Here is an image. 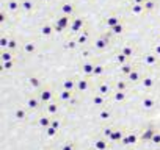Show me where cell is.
Returning <instances> with one entry per match:
<instances>
[{"mask_svg": "<svg viewBox=\"0 0 160 150\" xmlns=\"http://www.w3.org/2000/svg\"><path fill=\"white\" fill-rule=\"evenodd\" d=\"M52 120H53V119H52L50 114H49V116H47V114H46V116H41V117L38 119V127L42 128V130H46L47 127L52 125Z\"/></svg>", "mask_w": 160, "mask_h": 150, "instance_id": "cell-5", "label": "cell"}, {"mask_svg": "<svg viewBox=\"0 0 160 150\" xmlns=\"http://www.w3.org/2000/svg\"><path fill=\"white\" fill-rule=\"evenodd\" d=\"M58 113V105L57 103H47V114H50V116H55Z\"/></svg>", "mask_w": 160, "mask_h": 150, "instance_id": "cell-7", "label": "cell"}, {"mask_svg": "<svg viewBox=\"0 0 160 150\" xmlns=\"http://www.w3.org/2000/svg\"><path fill=\"white\" fill-rule=\"evenodd\" d=\"M110 147V139H107L105 136H101L94 141V148L98 150H107Z\"/></svg>", "mask_w": 160, "mask_h": 150, "instance_id": "cell-3", "label": "cell"}, {"mask_svg": "<svg viewBox=\"0 0 160 150\" xmlns=\"http://www.w3.org/2000/svg\"><path fill=\"white\" fill-rule=\"evenodd\" d=\"M122 138H124V131H122L121 128H113L112 134L108 136L110 142H121V141H122Z\"/></svg>", "mask_w": 160, "mask_h": 150, "instance_id": "cell-4", "label": "cell"}, {"mask_svg": "<svg viewBox=\"0 0 160 150\" xmlns=\"http://www.w3.org/2000/svg\"><path fill=\"white\" fill-rule=\"evenodd\" d=\"M94 103H96V105H101V103H102V99H98V97H96V99H94Z\"/></svg>", "mask_w": 160, "mask_h": 150, "instance_id": "cell-16", "label": "cell"}, {"mask_svg": "<svg viewBox=\"0 0 160 150\" xmlns=\"http://www.w3.org/2000/svg\"><path fill=\"white\" fill-rule=\"evenodd\" d=\"M16 117L24 120V119L27 117V114H25V111H24V110H18V111H16Z\"/></svg>", "mask_w": 160, "mask_h": 150, "instance_id": "cell-13", "label": "cell"}, {"mask_svg": "<svg viewBox=\"0 0 160 150\" xmlns=\"http://www.w3.org/2000/svg\"><path fill=\"white\" fill-rule=\"evenodd\" d=\"M152 105H154V103H152V100H144V106H146V108H151Z\"/></svg>", "mask_w": 160, "mask_h": 150, "instance_id": "cell-15", "label": "cell"}, {"mask_svg": "<svg viewBox=\"0 0 160 150\" xmlns=\"http://www.w3.org/2000/svg\"><path fill=\"white\" fill-rule=\"evenodd\" d=\"M28 106H30V110H35V108L39 106V103H38L36 99H28Z\"/></svg>", "mask_w": 160, "mask_h": 150, "instance_id": "cell-10", "label": "cell"}, {"mask_svg": "<svg viewBox=\"0 0 160 150\" xmlns=\"http://www.w3.org/2000/svg\"><path fill=\"white\" fill-rule=\"evenodd\" d=\"M155 131H157L155 127H152V125L148 127V128L140 134V141H143V142H148V141H149V142H151V139H152V136L155 134Z\"/></svg>", "mask_w": 160, "mask_h": 150, "instance_id": "cell-2", "label": "cell"}, {"mask_svg": "<svg viewBox=\"0 0 160 150\" xmlns=\"http://www.w3.org/2000/svg\"><path fill=\"white\" fill-rule=\"evenodd\" d=\"M58 131H60V130H57L55 127L50 125V127L46 128V136H47V138H55V136L58 134Z\"/></svg>", "mask_w": 160, "mask_h": 150, "instance_id": "cell-8", "label": "cell"}, {"mask_svg": "<svg viewBox=\"0 0 160 150\" xmlns=\"http://www.w3.org/2000/svg\"><path fill=\"white\" fill-rule=\"evenodd\" d=\"M110 117H112V114H110L108 111H102V113L99 114V119H101V120H108Z\"/></svg>", "mask_w": 160, "mask_h": 150, "instance_id": "cell-12", "label": "cell"}, {"mask_svg": "<svg viewBox=\"0 0 160 150\" xmlns=\"http://www.w3.org/2000/svg\"><path fill=\"white\" fill-rule=\"evenodd\" d=\"M75 148H77V144H75V142H72V141H69V142L61 144L58 150H75Z\"/></svg>", "mask_w": 160, "mask_h": 150, "instance_id": "cell-6", "label": "cell"}, {"mask_svg": "<svg viewBox=\"0 0 160 150\" xmlns=\"http://www.w3.org/2000/svg\"><path fill=\"white\" fill-rule=\"evenodd\" d=\"M112 131H113V128H112V127H105V128H104V131H102V136H105V138L108 139V136L112 134Z\"/></svg>", "mask_w": 160, "mask_h": 150, "instance_id": "cell-14", "label": "cell"}, {"mask_svg": "<svg viewBox=\"0 0 160 150\" xmlns=\"http://www.w3.org/2000/svg\"><path fill=\"white\" fill-rule=\"evenodd\" d=\"M61 125H63V120H61V119H58V117H57V119H53V120H52V127H55L57 130H60V128H61Z\"/></svg>", "mask_w": 160, "mask_h": 150, "instance_id": "cell-11", "label": "cell"}, {"mask_svg": "<svg viewBox=\"0 0 160 150\" xmlns=\"http://www.w3.org/2000/svg\"><path fill=\"white\" fill-rule=\"evenodd\" d=\"M151 142L154 144V145H157V147H160V131L157 130L155 131V134L152 136V139H151Z\"/></svg>", "mask_w": 160, "mask_h": 150, "instance_id": "cell-9", "label": "cell"}, {"mask_svg": "<svg viewBox=\"0 0 160 150\" xmlns=\"http://www.w3.org/2000/svg\"><path fill=\"white\" fill-rule=\"evenodd\" d=\"M47 150H53V148H47Z\"/></svg>", "mask_w": 160, "mask_h": 150, "instance_id": "cell-18", "label": "cell"}, {"mask_svg": "<svg viewBox=\"0 0 160 150\" xmlns=\"http://www.w3.org/2000/svg\"><path fill=\"white\" fill-rule=\"evenodd\" d=\"M140 141V136H137L135 133H127V134H124V138H122V145H126V147H130V145H135L137 142Z\"/></svg>", "mask_w": 160, "mask_h": 150, "instance_id": "cell-1", "label": "cell"}, {"mask_svg": "<svg viewBox=\"0 0 160 150\" xmlns=\"http://www.w3.org/2000/svg\"><path fill=\"white\" fill-rule=\"evenodd\" d=\"M157 150H160V147H158V148H157Z\"/></svg>", "mask_w": 160, "mask_h": 150, "instance_id": "cell-19", "label": "cell"}, {"mask_svg": "<svg viewBox=\"0 0 160 150\" xmlns=\"http://www.w3.org/2000/svg\"><path fill=\"white\" fill-rule=\"evenodd\" d=\"M88 150H98V148H94V147H93V148H88Z\"/></svg>", "mask_w": 160, "mask_h": 150, "instance_id": "cell-17", "label": "cell"}]
</instances>
